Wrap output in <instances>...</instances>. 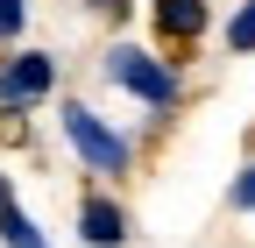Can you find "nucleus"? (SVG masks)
<instances>
[{
  "label": "nucleus",
  "mask_w": 255,
  "mask_h": 248,
  "mask_svg": "<svg viewBox=\"0 0 255 248\" xmlns=\"http://www.w3.org/2000/svg\"><path fill=\"white\" fill-rule=\"evenodd\" d=\"M100 71H107V85H121V92H135L142 107H177V92H184V78L170 71V57H156V50H142V43H114L107 57H100Z\"/></svg>",
  "instance_id": "obj_1"
},
{
  "label": "nucleus",
  "mask_w": 255,
  "mask_h": 248,
  "mask_svg": "<svg viewBox=\"0 0 255 248\" xmlns=\"http://www.w3.org/2000/svg\"><path fill=\"white\" fill-rule=\"evenodd\" d=\"M64 142H71V156H78L92 177H128V163H135L128 135H121V128H107V121L92 114L85 100H64Z\"/></svg>",
  "instance_id": "obj_2"
},
{
  "label": "nucleus",
  "mask_w": 255,
  "mask_h": 248,
  "mask_svg": "<svg viewBox=\"0 0 255 248\" xmlns=\"http://www.w3.org/2000/svg\"><path fill=\"white\" fill-rule=\"evenodd\" d=\"M50 92H57V57L50 50H14L7 64H0V107H7V114L43 107Z\"/></svg>",
  "instance_id": "obj_3"
},
{
  "label": "nucleus",
  "mask_w": 255,
  "mask_h": 248,
  "mask_svg": "<svg viewBox=\"0 0 255 248\" xmlns=\"http://www.w3.org/2000/svg\"><path fill=\"white\" fill-rule=\"evenodd\" d=\"M78 234H85L92 248H121V241H128V213H121L107 192H85V206H78Z\"/></svg>",
  "instance_id": "obj_4"
},
{
  "label": "nucleus",
  "mask_w": 255,
  "mask_h": 248,
  "mask_svg": "<svg viewBox=\"0 0 255 248\" xmlns=\"http://www.w3.org/2000/svg\"><path fill=\"white\" fill-rule=\"evenodd\" d=\"M206 21H213L206 0H156V28H163L170 43H199V36H206Z\"/></svg>",
  "instance_id": "obj_5"
},
{
  "label": "nucleus",
  "mask_w": 255,
  "mask_h": 248,
  "mask_svg": "<svg viewBox=\"0 0 255 248\" xmlns=\"http://www.w3.org/2000/svg\"><path fill=\"white\" fill-rule=\"evenodd\" d=\"M227 50L234 57H255V0H241L234 21H227Z\"/></svg>",
  "instance_id": "obj_6"
},
{
  "label": "nucleus",
  "mask_w": 255,
  "mask_h": 248,
  "mask_svg": "<svg viewBox=\"0 0 255 248\" xmlns=\"http://www.w3.org/2000/svg\"><path fill=\"white\" fill-rule=\"evenodd\" d=\"M0 241H7V248H50L43 227L28 220V213H7V220H0Z\"/></svg>",
  "instance_id": "obj_7"
},
{
  "label": "nucleus",
  "mask_w": 255,
  "mask_h": 248,
  "mask_svg": "<svg viewBox=\"0 0 255 248\" xmlns=\"http://www.w3.org/2000/svg\"><path fill=\"white\" fill-rule=\"evenodd\" d=\"M21 21H28V0H0V43L21 36Z\"/></svg>",
  "instance_id": "obj_8"
},
{
  "label": "nucleus",
  "mask_w": 255,
  "mask_h": 248,
  "mask_svg": "<svg viewBox=\"0 0 255 248\" xmlns=\"http://www.w3.org/2000/svg\"><path fill=\"white\" fill-rule=\"evenodd\" d=\"M227 199H234V213H255V163L234 177V192H227Z\"/></svg>",
  "instance_id": "obj_9"
},
{
  "label": "nucleus",
  "mask_w": 255,
  "mask_h": 248,
  "mask_svg": "<svg viewBox=\"0 0 255 248\" xmlns=\"http://www.w3.org/2000/svg\"><path fill=\"white\" fill-rule=\"evenodd\" d=\"M85 7H92V14H114V21H121L128 7H135V0H85Z\"/></svg>",
  "instance_id": "obj_10"
},
{
  "label": "nucleus",
  "mask_w": 255,
  "mask_h": 248,
  "mask_svg": "<svg viewBox=\"0 0 255 248\" xmlns=\"http://www.w3.org/2000/svg\"><path fill=\"white\" fill-rule=\"evenodd\" d=\"M7 213H21V206H14V184L0 177V220H7Z\"/></svg>",
  "instance_id": "obj_11"
}]
</instances>
